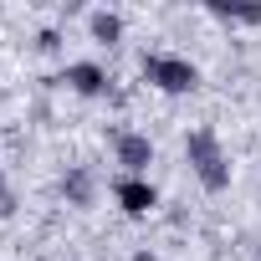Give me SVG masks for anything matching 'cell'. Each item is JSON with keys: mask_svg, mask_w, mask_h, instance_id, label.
Returning <instances> with one entry per match:
<instances>
[{"mask_svg": "<svg viewBox=\"0 0 261 261\" xmlns=\"http://www.w3.org/2000/svg\"><path fill=\"white\" fill-rule=\"evenodd\" d=\"M113 159L123 164V174H144V179H149L154 139H149V134H139V128H123V134H113Z\"/></svg>", "mask_w": 261, "mask_h": 261, "instance_id": "3", "label": "cell"}, {"mask_svg": "<svg viewBox=\"0 0 261 261\" xmlns=\"http://www.w3.org/2000/svg\"><path fill=\"white\" fill-rule=\"evenodd\" d=\"M205 11L215 21H225V26H261V6H225V0H210Z\"/></svg>", "mask_w": 261, "mask_h": 261, "instance_id": "8", "label": "cell"}, {"mask_svg": "<svg viewBox=\"0 0 261 261\" xmlns=\"http://www.w3.org/2000/svg\"><path fill=\"white\" fill-rule=\"evenodd\" d=\"M87 36H92L97 46H118V41H123V16H118V11H108V6L87 11Z\"/></svg>", "mask_w": 261, "mask_h": 261, "instance_id": "7", "label": "cell"}, {"mask_svg": "<svg viewBox=\"0 0 261 261\" xmlns=\"http://www.w3.org/2000/svg\"><path fill=\"white\" fill-rule=\"evenodd\" d=\"M16 205H21V200H16V185L0 174V220H11V215H16Z\"/></svg>", "mask_w": 261, "mask_h": 261, "instance_id": "9", "label": "cell"}, {"mask_svg": "<svg viewBox=\"0 0 261 261\" xmlns=\"http://www.w3.org/2000/svg\"><path fill=\"white\" fill-rule=\"evenodd\" d=\"M128 261H164V256H159V251H149V246H139V251L128 256Z\"/></svg>", "mask_w": 261, "mask_h": 261, "instance_id": "11", "label": "cell"}, {"mask_svg": "<svg viewBox=\"0 0 261 261\" xmlns=\"http://www.w3.org/2000/svg\"><path fill=\"white\" fill-rule=\"evenodd\" d=\"M113 200H118V210H123V215L144 220V215L159 205V190H154L144 174H118V179H113Z\"/></svg>", "mask_w": 261, "mask_h": 261, "instance_id": "4", "label": "cell"}, {"mask_svg": "<svg viewBox=\"0 0 261 261\" xmlns=\"http://www.w3.org/2000/svg\"><path fill=\"white\" fill-rule=\"evenodd\" d=\"M57 82H67L77 97H108V67L102 62H67V72Z\"/></svg>", "mask_w": 261, "mask_h": 261, "instance_id": "5", "label": "cell"}, {"mask_svg": "<svg viewBox=\"0 0 261 261\" xmlns=\"http://www.w3.org/2000/svg\"><path fill=\"white\" fill-rule=\"evenodd\" d=\"M185 164H190V174L200 179L205 195H225L230 190V154H225L215 128H190L185 134Z\"/></svg>", "mask_w": 261, "mask_h": 261, "instance_id": "1", "label": "cell"}, {"mask_svg": "<svg viewBox=\"0 0 261 261\" xmlns=\"http://www.w3.org/2000/svg\"><path fill=\"white\" fill-rule=\"evenodd\" d=\"M139 72H144L149 87H159V92H169V97H185V92L200 87V67H195L190 57H174V51H144Z\"/></svg>", "mask_w": 261, "mask_h": 261, "instance_id": "2", "label": "cell"}, {"mask_svg": "<svg viewBox=\"0 0 261 261\" xmlns=\"http://www.w3.org/2000/svg\"><path fill=\"white\" fill-rule=\"evenodd\" d=\"M97 190H102V185H97V174H92L87 164H77V169L62 174V200H67L72 210H92V205H97Z\"/></svg>", "mask_w": 261, "mask_h": 261, "instance_id": "6", "label": "cell"}, {"mask_svg": "<svg viewBox=\"0 0 261 261\" xmlns=\"http://www.w3.org/2000/svg\"><path fill=\"white\" fill-rule=\"evenodd\" d=\"M36 46H41V51H62V31H57V26L36 31Z\"/></svg>", "mask_w": 261, "mask_h": 261, "instance_id": "10", "label": "cell"}]
</instances>
